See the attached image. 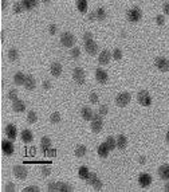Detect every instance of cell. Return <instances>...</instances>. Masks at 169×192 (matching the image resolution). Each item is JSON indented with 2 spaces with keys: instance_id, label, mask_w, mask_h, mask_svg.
<instances>
[{
  "instance_id": "6da1fadb",
  "label": "cell",
  "mask_w": 169,
  "mask_h": 192,
  "mask_svg": "<svg viewBox=\"0 0 169 192\" xmlns=\"http://www.w3.org/2000/svg\"><path fill=\"white\" fill-rule=\"evenodd\" d=\"M103 126V121H102V116L99 113H94L93 120H91V130L94 133H99L102 130Z\"/></svg>"
},
{
  "instance_id": "7a4b0ae2",
  "label": "cell",
  "mask_w": 169,
  "mask_h": 192,
  "mask_svg": "<svg viewBox=\"0 0 169 192\" xmlns=\"http://www.w3.org/2000/svg\"><path fill=\"white\" fill-rule=\"evenodd\" d=\"M60 43H62V46L73 49L74 45H75V36L71 32H63L60 35Z\"/></svg>"
},
{
  "instance_id": "3957f363",
  "label": "cell",
  "mask_w": 169,
  "mask_h": 192,
  "mask_svg": "<svg viewBox=\"0 0 169 192\" xmlns=\"http://www.w3.org/2000/svg\"><path fill=\"white\" fill-rule=\"evenodd\" d=\"M141 18H142V12H141V9L138 8V7H134V8L129 9L128 13H126V19L129 20V22H131V23L140 22Z\"/></svg>"
},
{
  "instance_id": "277c9868",
  "label": "cell",
  "mask_w": 169,
  "mask_h": 192,
  "mask_svg": "<svg viewBox=\"0 0 169 192\" xmlns=\"http://www.w3.org/2000/svg\"><path fill=\"white\" fill-rule=\"evenodd\" d=\"M130 100H131L130 94L126 93V92H124V93H120V94L117 96L116 103H117V106H120V107H125V106L128 105V103L130 102Z\"/></svg>"
},
{
  "instance_id": "5b68a950",
  "label": "cell",
  "mask_w": 169,
  "mask_h": 192,
  "mask_svg": "<svg viewBox=\"0 0 169 192\" xmlns=\"http://www.w3.org/2000/svg\"><path fill=\"white\" fill-rule=\"evenodd\" d=\"M138 102L141 103L142 106H150L152 105V98H150V94L146 92V90H141L137 96Z\"/></svg>"
},
{
  "instance_id": "8992f818",
  "label": "cell",
  "mask_w": 169,
  "mask_h": 192,
  "mask_svg": "<svg viewBox=\"0 0 169 192\" xmlns=\"http://www.w3.org/2000/svg\"><path fill=\"white\" fill-rule=\"evenodd\" d=\"M154 65L160 71H169V60L163 58V56H157L156 59H154Z\"/></svg>"
},
{
  "instance_id": "52a82bcc",
  "label": "cell",
  "mask_w": 169,
  "mask_h": 192,
  "mask_svg": "<svg viewBox=\"0 0 169 192\" xmlns=\"http://www.w3.org/2000/svg\"><path fill=\"white\" fill-rule=\"evenodd\" d=\"M73 78L78 85H83L84 83V71L81 67H75L73 71Z\"/></svg>"
},
{
  "instance_id": "ba28073f",
  "label": "cell",
  "mask_w": 169,
  "mask_h": 192,
  "mask_svg": "<svg viewBox=\"0 0 169 192\" xmlns=\"http://www.w3.org/2000/svg\"><path fill=\"white\" fill-rule=\"evenodd\" d=\"M27 173H28V171H27V168L24 165H15L13 167V175H15L18 179H20V180L26 179Z\"/></svg>"
},
{
  "instance_id": "9c48e42d",
  "label": "cell",
  "mask_w": 169,
  "mask_h": 192,
  "mask_svg": "<svg viewBox=\"0 0 169 192\" xmlns=\"http://www.w3.org/2000/svg\"><path fill=\"white\" fill-rule=\"evenodd\" d=\"M84 50H86V53L90 54V55H95L98 51V45L94 42V39L87 40V42H84Z\"/></svg>"
},
{
  "instance_id": "30bf717a",
  "label": "cell",
  "mask_w": 169,
  "mask_h": 192,
  "mask_svg": "<svg viewBox=\"0 0 169 192\" xmlns=\"http://www.w3.org/2000/svg\"><path fill=\"white\" fill-rule=\"evenodd\" d=\"M138 184H140L142 188H148L152 184V176L148 173H142L138 177Z\"/></svg>"
},
{
  "instance_id": "8fae6325",
  "label": "cell",
  "mask_w": 169,
  "mask_h": 192,
  "mask_svg": "<svg viewBox=\"0 0 169 192\" xmlns=\"http://www.w3.org/2000/svg\"><path fill=\"white\" fill-rule=\"evenodd\" d=\"M95 78L99 83L105 85V83L107 82V79H109V75H107V73L103 69H97L95 70Z\"/></svg>"
},
{
  "instance_id": "7c38bea8",
  "label": "cell",
  "mask_w": 169,
  "mask_h": 192,
  "mask_svg": "<svg viewBox=\"0 0 169 192\" xmlns=\"http://www.w3.org/2000/svg\"><path fill=\"white\" fill-rule=\"evenodd\" d=\"M111 53L109 50H103L102 53L99 54V56H98V62H99V65H107V63L110 62V58H111Z\"/></svg>"
},
{
  "instance_id": "4fadbf2b",
  "label": "cell",
  "mask_w": 169,
  "mask_h": 192,
  "mask_svg": "<svg viewBox=\"0 0 169 192\" xmlns=\"http://www.w3.org/2000/svg\"><path fill=\"white\" fill-rule=\"evenodd\" d=\"M2 150L3 153L5 154V156H12L13 153V144L11 143V141H3L2 143Z\"/></svg>"
},
{
  "instance_id": "5bb4252c",
  "label": "cell",
  "mask_w": 169,
  "mask_h": 192,
  "mask_svg": "<svg viewBox=\"0 0 169 192\" xmlns=\"http://www.w3.org/2000/svg\"><path fill=\"white\" fill-rule=\"evenodd\" d=\"M5 134L8 137V140H15L16 136H18V130H16V126L12 125V124H8L5 128Z\"/></svg>"
},
{
  "instance_id": "9a60e30c",
  "label": "cell",
  "mask_w": 169,
  "mask_h": 192,
  "mask_svg": "<svg viewBox=\"0 0 169 192\" xmlns=\"http://www.w3.org/2000/svg\"><path fill=\"white\" fill-rule=\"evenodd\" d=\"M51 148V140H50V137H42V140H40V149H42V152L47 153L49 152V149Z\"/></svg>"
},
{
  "instance_id": "2e32d148",
  "label": "cell",
  "mask_w": 169,
  "mask_h": 192,
  "mask_svg": "<svg viewBox=\"0 0 169 192\" xmlns=\"http://www.w3.org/2000/svg\"><path fill=\"white\" fill-rule=\"evenodd\" d=\"M81 116H82V118H83V120L91 121V120H93L94 113H93V110H91L89 106H83V107H82V110H81Z\"/></svg>"
},
{
  "instance_id": "e0dca14e",
  "label": "cell",
  "mask_w": 169,
  "mask_h": 192,
  "mask_svg": "<svg viewBox=\"0 0 169 192\" xmlns=\"http://www.w3.org/2000/svg\"><path fill=\"white\" fill-rule=\"evenodd\" d=\"M158 176L161 177L163 180H169V165L168 164H164L158 168Z\"/></svg>"
},
{
  "instance_id": "ac0fdd59",
  "label": "cell",
  "mask_w": 169,
  "mask_h": 192,
  "mask_svg": "<svg viewBox=\"0 0 169 192\" xmlns=\"http://www.w3.org/2000/svg\"><path fill=\"white\" fill-rule=\"evenodd\" d=\"M12 109H13V112H16V113H23L26 110V103L23 102L22 100H16V101H13Z\"/></svg>"
},
{
  "instance_id": "d6986e66",
  "label": "cell",
  "mask_w": 169,
  "mask_h": 192,
  "mask_svg": "<svg viewBox=\"0 0 169 192\" xmlns=\"http://www.w3.org/2000/svg\"><path fill=\"white\" fill-rule=\"evenodd\" d=\"M97 152L98 154H99V157H102V159H106L107 156H109V148H107L106 145V143H103V144H101L99 147H98V149H97Z\"/></svg>"
},
{
  "instance_id": "ffe728a7",
  "label": "cell",
  "mask_w": 169,
  "mask_h": 192,
  "mask_svg": "<svg viewBox=\"0 0 169 192\" xmlns=\"http://www.w3.org/2000/svg\"><path fill=\"white\" fill-rule=\"evenodd\" d=\"M22 4H23V8L30 11V9L35 8L39 4V0H22Z\"/></svg>"
},
{
  "instance_id": "44dd1931",
  "label": "cell",
  "mask_w": 169,
  "mask_h": 192,
  "mask_svg": "<svg viewBox=\"0 0 169 192\" xmlns=\"http://www.w3.org/2000/svg\"><path fill=\"white\" fill-rule=\"evenodd\" d=\"M13 82H15V85H24V82H26V75L23 74L22 71H18V73H15V75H13Z\"/></svg>"
},
{
  "instance_id": "7402d4cb",
  "label": "cell",
  "mask_w": 169,
  "mask_h": 192,
  "mask_svg": "<svg viewBox=\"0 0 169 192\" xmlns=\"http://www.w3.org/2000/svg\"><path fill=\"white\" fill-rule=\"evenodd\" d=\"M35 86H36V82H35V79H34V77L32 75H27L26 77V82H24V87L27 90H34L35 89Z\"/></svg>"
},
{
  "instance_id": "603a6c76",
  "label": "cell",
  "mask_w": 169,
  "mask_h": 192,
  "mask_svg": "<svg viewBox=\"0 0 169 192\" xmlns=\"http://www.w3.org/2000/svg\"><path fill=\"white\" fill-rule=\"evenodd\" d=\"M128 145V139L126 136H124V134H120V136L117 137V148L118 149H125Z\"/></svg>"
},
{
  "instance_id": "cb8c5ba5",
  "label": "cell",
  "mask_w": 169,
  "mask_h": 192,
  "mask_svg": "<svg viewBox=\"0 0 169 192\" xmlns=\"http://www.w3.org/2000/svg\"><path fill=\"white\" fill-rule=\"evenodd\" d=\"M51 74L54 77H59L62 74V65L59 62H54L51 65Z\"/></svg>"
},
{
  "instance_id": "d4e9b609",
  "label": "cell",
  "mask_w": 169,
  "mask_h": 192,
  "mask_svg": "<svg viewBox=\"0 0 169 192\" xmlns=\"http://www.w3.org/2000/svg\"><path fill=\"white\" fill-rule=\"evenodd\" d=\"M20 137H22V140L24 141V143H31L34 140V134L31 133V130H28V129L23 130L22 134H20Z\"/></svg>"
},
{
  "instance_id": "484cf974",
  "label": "cell",
  "mask_w": 169,
  "mask_h": 192,
  "mask_svg": "<svg viewBox=\"0 0 169 192\" xmlns=\"http://www.w3.org/2000/svg\"><path fill=\"white\" fill-rule=\"evenodd\" d=\"M105 143H106V145H107V148H109L110 152H111V150L116 149V147H117V140L114 139V137L109 136V137L106 139V141H105Z\"/></svg>"
},
{
  "instance_id": "4316f807",
  "label": "cell",
  "mask_w": 169,
  "mask_h": 192,
  "mask_svg": "<svg viewBox=\"0 0 169 192\" xmlns=\"http://www.w3.org/2000/svg\"><path fill=\"white\" fill-rule=\"evenodd\" d=\"M8 59L11 62H15V60L19 59V51L16 49H9L8 50Z\"/></svg>"
},
{
  "instance_id": "83f0119b",
  "label": "cell",
  "mask_w": 169,
  "mask_h": 192,
  "mask_svg": "<svg viewBox=\"0 0 169 192\" xmlns=\"http://www.w3.org/2000/svg\"><path fill=\"white\" fill-rule=\"evenodd\" d=\"M77 8L82 13L87 12V0H78V2H77Z\"/></svg>"
},
{
  "instance_id": "f1b7e54d",
  "label": "cell",
  "mask_w": 169,
  "mask_h": 192,
  "mask_svg": "<svg viewBox=\"0 0 169 192\" xmlns=\"http://www.w3.org/2000/svg\"><path fill=\"white\" fill-rule=\"evenodd\" d=\"M90 175L89 172V169H87V167H79V169H78V176L81 177V179H83V180H86L87 179V176Z\"/></svg>"
},
{
  "instance_id": "f546056e",
  "label": "cell",
  "mask_w": 169,
  "mask_h": 192,
  "mask_svg": "<svg viewBox=\"0 0 169 192\" xmlns=\"http://www.w3.org/2000/svg\"><path fill=\"white\" fill-rule=\"evenodd\" d=\"M87 152V148L84 147V145H78L77 147V149H75V156L77 157H83L84 154H86Z\"/></svg>"
},
{
  "instance_id": "4dcf8cb0",
  "label": "cell",
  "mask_w": 169,
  "mask_h": 192,
  "mask_svg": "<svg viewBox=\"0 0 169 192\" xmlns=\"http://www.w3.org/2000/svg\"><path fill=\"white\" fill-rule=\"evenodd\" d=\"M27 121H28L30 124H35L36 121H38V116H36V113L34 112V110H30L28 114H27Z\"/></svg>"
},
{
  "instance_id": "1f68e13d",
  "label": "cell",
  "mask_w": 169,
  "mask_h": 192,
  "mask_svg": "<svg viewBox=\"0 0 169 192\" xmlns=\"http://www.w3.org/2000/svg\"><path fill=\"white\" fill-rule=\"evenodd\" d=\"M74 188L67 183H59V192H71Z\"/></svg>"
},
{
  "instance_id": "d6a6232c",
  "label": "cell",
  "mask_w": 169,
  "mask_h": 192,
  "mask_svg": "<svg viewBox=\"0 0 169 192\" xmlns=\"http://www.w3.org/2000/svg\"><path fill=\"white\" fill-rule=\"evenodd\" d=\"M95 12H97V19L98 20L102 22V20L106 19V11H105V8H98Z\"/></svg>"
},
{
  "instance_id": "836d02e7",
  "label": "cell",
  "mask_w": 169,
  "mask_h": 192,
  "mask_svg": "<svg viewBox=\"0 0 169 192\" xmlns=\"http://www.w3.org/2000/svg\"><path fill=\"white\" fill-rule=\"evenodd\" d=\"M70 56H71L73 59H78L81 56V50L78 49V47H73L71 51H70Z\"/></svg>"
},
{
  "instance_id": "e575fe53",
  "label": "cell",
  "mask_w": 169,
  "mask_h": 192,
  "mask_svg": "<svg viewBox=\"0 0 169 192\" xmlns=\"http://www.w3.org/2000/svg\"><path fill=\"white\" fill-rule=\"evenodd\" d=\"M50 121H51V124H59L60 122V114L58 112L52 113L51 116H50Z\"/></svg>"
},
{
  "instance_id": "d590c367",
  "label": "cell",
  "mask_w": 169,
  "mask_h": 192,
  "mask_svg": "<svg viewBox=\"0 0 169 192\" xmlns=\"http://www.w3.org/2000/svg\"><path fill=\"white\" fill-rule=\"evenodd\" d=\"M47 190H49L50 192H55V191H59V183H54V181H51V183H49V186H47Z\"/></svg>"
},
{
  "instance_id": "8d00e7d4",
  "label": "cell",
  "mask_w": 169,
  "mask_h": 192,
  "mask_svg": "<svg viewBox=\"0 0 169 192\" xmlns=\"http://www.w3.org/2000/svg\"><path fill=\"white\" fill-rule=\"evenodd\" d=\"M111 55H113V58L116 59V60H121V59H122V51H121L120 49H114V51H113Z\"/></svg>"
},
{
  "instance_id": "74e56055",
  "label": "cell",
  "mask_w": 169,
  "mask_h": 192,
  "mask_svg": "<svg viewBox=\"0 0 169 192\" xmlns=\"http://www.w3.org/2000/svg\"><path fill=\"white\" fill-rule=\"evenodd\" d=\"M8 100H11L12 102L13 101H16V100H19L18 98V92H16L15 89H12V90H9L8 92Z\"/></svg>"
},
{
  "instance_id": "f35d334b",
  "label": "cell",
  "mask_w": 169,
  "mask_h": 192,
  "mask_svg": "<svg viewBox=\"0 0 169 192\" xmlns=\"http://www.w3.org/2000/svg\"><path fill=\"white\" fill-rule=\"evenodd\" d=\"M23 9H24V8H23L22 2H20V3L18 2V3H15V4H13V12H15V13H20Z\"/></svg>"
},
{
  "instance_id": "ab89813d",
  "label": "cell",
  "mask_w": 169,
  "mask_h": 192,
  "mask_svg": "<svg viewBox=\"0 0 169 192\" xmlns=\"http://www.w3.org/2000/svg\"><path fill=\"white\" fill-rule=\"evenodd\" d=\"M95 179H98L97 173H90L89 176H87V179H86V183H87V184H90V186H91V184L94 183V180H95Z\"/></svg>"
},
{
  "instance_id": "60d3db41",
  "label": "cell",
  "mask_w": 169,
  "mask_h": 192,
  "mask_svg": "<svg viewBox=\"0 0 169 192\" xmlns=\"http://www.w3.org/2000/svg\"><path fill=\"white\" fill-rule=\"evenodd\" d=\"M91 187H94V190H102V181L99 179H95L94 183L91 184Z\"/></svg>"
},
{
  "instance_id": "b9f144b4",
  "label": "cell",
  "mask_w": 169,
  "mask_h": 192,
  "mask_svg": "<svg viewBox=\"0 0 169 192\" xmlns=\"http://www.w3.org/2000/svg\"><path fill=\"white\" fill-rule=\"evenodd\" d=\"M42 175L43 176H50V175H51V168L47 167V165H43L42 167Z\"/></svg>"
},
{
  "instance_id": "7bdbcfd3",
  "label": "cell",
  "mask_w": 169,
  "mask_h": 192,
  "mask_svg": "<svg viewBox=\"0 0 169 192\" xmlns=\"http://www.w3.org/2000/svg\"><path fill=\"white\" fill-rule=\"evenodd\" d=\"M107 112H109V107H107L106 105H101V107H99V112H98V113H99L101 116H106Z\"/></svg>"
},
{
  "instance_id": "ee69618b",
  "label": "cell",
  "mask_w": 169,
  "mask_h": 192,
  "mask_svg": "<svg viewBox=\"0 0 169 192\" xmlns=\"http://www.w3.org/2000/svg\"><path fill=\"white\" fill-rule=\"evenodd\" d=\"M4 191L5 192H13V191H15V186H13V183H11V181L7 183V186L4 187Z\"/></svg>"
},
{
  "instance_id": "f6af8a7d",
  "label": "cell",
  "mask_w": 169,
  "mask_h": 192,
  "mask_svg": "<svg viewBox=\"0 0 169 192\" xmlns=\"http://www.w3.org/2000/svg\"><path fill=\"white\" fill-rule=\"evenodd\" d=\"M156 23H157L158 26H164V23H165L164 16H163V15H157V16H156Z\"/></svg>"
},
{
  "instance_id": "bcb514c9",
  "label": "cell",
  "mask_w": 169,
  "mask_h": 192,
  "mask_svg": "<svg viewBox=\"0 0 169 192\" xmlns=\"http://www.w3.org/2000/svg\"><path fill=\"white\" fill-rule=\"evenodd\" d=\"M98 100H99V98H98V94L97 93H91L90 94V102L91 103H97Z\"/></svg>"
},
{
  "instance_id": "7dc6e473",
  "label": "cell",
  "mask_w": 169,
  "mask_h": 192,
  "mask_svg": "<svg viewBox=\"0 0 169 192\" xmlns=\"http://www.w3.org/2000/svg\"><path fill=\"white\" fill-rule=\"evenodd\" d=\"M24 192H39V188L35 186H30L24 188Z\"/></svg>"
},
{
  "instance_id": "c3c4849f",
  "label": "cell",
  "mask_w": 169,
  "mask_h": 192,
  "mask_svg": "<svg viewBox=\"0 0 169 192\" xmlns=\"http://www.w3.org/2000/svg\"><path fill=\"white\" fill-rule=\"evenodd\" d=\"M91 39H93V34L91 32L87 31L83 34V42H87V40H91Z\"/></svg>"
},
{
  "instance_id": "681fc988",
  "label": "cell",
  "mask_w": 169,
  "mask_h": 192,
  "mask_svg": "<svg viewBox=\"0 0 169 192\" xmlns=\"http://www.w3.org/2000/svg\"><path fill=\"white\" fill-rule=\"evenodd\" d=\"M49 32L51 34V35H55V34H56V26H55V24H50V27H49Z\"/></svg>"
},
{
  "instance_id": "f907efd6",
  "label": "cell",
  "mask_w": 169,
  "mask_h": 192,
  "mask_svg": "<svg viewBox=\"0 0 169 192\" xmlns=\"http://www.w3.org/2000/svg\"><path fill=\"white\" fill-rule=\"evenodd\" d=\"M43 89H45V90L51 89V82H50V81H45V82H43Z\"/></svg>"
},
{
  "instance_id": "816d5d0a",
  "label": "cell",
  "mask_w": 169,
  "mask_h": 192,
  "mask_svg": "<svg viewBox=\"0 0 169 192\" xmlns=\"http://www.w3.org/2000/svg\"><path fill=\"white\" fill-rule=\"evenodd\" d=\"M47 154H49L50 157H54V156L56 154V149H54V148H50L49 152H47Z\"/></svg>"
},
{
  "instance_id": "f5cc1de1",
  "label": "cell",
  "mask_w": 169,
  "mask_h": 192,
  "mask_svg": "<svg viewBox=\"0 0 169 192\" xmlns=\"http://www.w3.org/2000/svg\"><path fill=\"white\" fill-rule=\"evenodd\" d=\"M87 18H89V20H94V19H97V12H90L89 15H87Z\"/></svg>"
},
{
  "instance_id": "db71d44e",
  "label": "cell",
  "mask_w": 169,
  "mask_h": 192,
  "mask_svg": "<svg viewBox=\"0 0 169 192\" xmlns=\"http://www.w3.org/2000/svg\"><path fill=\"white\" fill-rule=\"evenodd\" d=\"M163 8H164V12L167 13V15H169V3H165Z\"/></svg>"
},
{
  "instance_id": "11a10c76",
  "label": "cell",
  "mask_w": 169,
  "mask_h": 192,
  "mask_svg": "<svg viewBox=\"0 0 169 192\" xmlns=\"http://www.w3.org/2000/svg\"><path fill=\"white\" fill-rule=\"evenodd\" d=\"M7 8V0H2V9Z\"/></svg>"
},
{
  "instance_id": "9f6ffc18",
  "label": "cell",
  "mask_w": 169,
  "mask_h": 192,
  "mask_svg": "<svg viewBox=\"0 0 169 192\" xmlns=\"http://www.w3.org/2000/svg\"><path fill=\"white\" fill-rule=\"evenodd\" d=\"M145 161H146V159H145L144 156H142V157H140V164H142V165H144V164H145Z\"/></svg>"
},
{
  "instance_id": "6f0895ef",
  "label": "cell",
  "mask_w": 169,
  "mask_h": 192,
  "mask_svg": "<svg viewBox=\"0 0 169 192\" xmlns=\"http://www.w3.org/2000/svg\"><path fill=\"white\" fill-rule=\"evenodd\" d=\"M0 38H2V42H4V38H5V32L2 31V35H0Z\"/></svg>"
},
{
  "instance_id": "680465c9",
  "label": "cell",
  "mask_w": 169,
  "mask_h": 192,
  "mask_svg": "<svg viewBox=\"0 0 169 192\" xmlns=\"http://www.w3.org/2000/svg\"><path fill=\"white\" fill-rule=\"evenodd\" d=\"M165 191H167V192H169V180H168V183L165 184Z\"/></svg>"
},
{
  "instance_id": "91938a15",
  "label": "cell",
  "mask_w": 169,
  "mask_h": 192,
  "mask_svg": "<svg viewBox=\"0 0 169 192\" xmlns=\"http://www.w3.org/2000/svg\"><path fill=\"white\" fill-rule=\"evenodd\" d=\"M165 140H167V143L169 144V130L167 132V136H165Z\"/></svg>"
},
{
  "instance_id": "94428289",
  "label": "cell",
  "mask_w": 169,
  "mask_h": 192,
  "mask_svg": "<svg viewBox=\"0 0 169 192\" xmlns=\"http://www.w3.org/2000/svg\"><path fill=\"white\" fill-rule=\"evenodd\" d=\"M43 3H45V4H50V3H51V0H42Z\"/></svg>"
}]
</instances>
